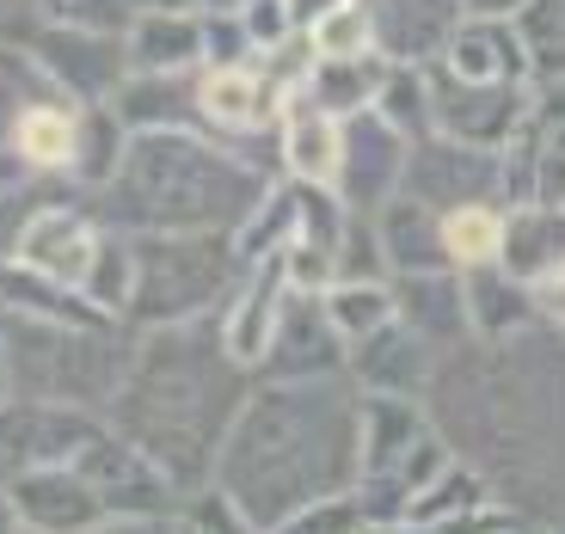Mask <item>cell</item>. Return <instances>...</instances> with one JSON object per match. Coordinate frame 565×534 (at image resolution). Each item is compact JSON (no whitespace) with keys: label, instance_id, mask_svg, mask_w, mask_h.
<instances>
[{"label":"cell","instance_id":"836d02e7","mask_svg":"<svg viewBox=\"0 0 565 534\" xmlns=\"http://www.w3.org/2000/svg\"><path fill=\"white\" fill-rule=\"evenodd\" d=\"M375 111H382L406 141H418V136L437 129L430 124V74H424V62H387L382 93H375Z\"/></svg>","mask_w":565,"mask_h":534},{"label":"cell","instance_id":"603a6c76","mask_svg":"<svg viewBox=\"0 0 565 534\" xmlns=\"http://www.w3.org/2000/svg\"><path fill=\"white\" fill-rule=\"evenodd\" d=\"M394 282V308H399V325L430 344V351H449L461 344L467 332V301H461V270H412V277H387Z\"/></svg>","mask_w":565,"mask_h":534},{"label":"cell","instance_id":"8992f818","mask_svg":"<svg viewBox=\"0 0 565 534\" xmlns=\"http://www.w3.org/2000/svg\"><path fill=\"white\" fill-rule=\"evenodd\" d=\"M81 479L99 492V504L111 510V522H172L184 504V492L160 473L154 455H141L129 436H117L111 424H99V436L74 455Z\"/></svg>","mask_w":565,"mask_h":534},{"label":"cell","instance_id":"52a82bcc","mask_svg":"<svg viewBox=\"0 0 565 534\" xmlns=\"http://www.w3.org/2000/svg\"><path fill=\"white\" fill-rule=\"evenodd\" d=\"M406 197H418L424 210H467V203H504V148H473L455 136H418L406 148Z\"/></svg>","mask_w":565,"mask_h":534},{"label":"cell","instance_id":"7bdbcfd3","mask_svg":"<svg viewBox=\"0 0 565 534\" xmlns=\"http://www.w3.org/2000/svg\"><path fill=\"white\" fill-rule=\"evenodd\" d=\"M510 522H523L516 510L492 504V510H473V516H437V522H399L394 534H504Z\"/></svg>","mask_w":565,"mask_h":534},{"label":"cell","instance_id":"ba28073f","mask_svg":"<svg viewBox=\"0 0 565 534\" xmlns=\"http://www.w3.org/2000/svg\"><path fill=\"white\" fill-rule=\"evenodd\" d=\"M430 74V124L437 136L473 141V148H504L516 141V129L529 124L535 86H504V81H461L443 62H424Z\"/></svg>","mask_w":565,"mask_h":534},{"label":"cell","instance_id":"3957f363","mask_svg":"<svg viewBox=\"0 0 565 534\" xmlns=\"http://www.w3.org/2000/svg\"><path fill=\"white\" fill-rule=\"evenodd\" d=\"M105 191L129 234H234L265 203L270 179L203 129L167 124L129 129Z\"/></svg>","mask_w":565,"mask_h":534},{"label":"cell","instance_id":"b9f144b4","mask_svg":"<svg viewBox=\"0 0 565 534\" xmlns=\"http://www.w3.org/2000/svg\"><path fill=\"white\" fill-rule=\"evenodd\" d=\"M241 25H246V38H253L258 56L296 38V19H289V7H282V0H246V7H241Z\"/></svg>","mask_w":565,"mask_h":534},{"label":"cell","instance_id":"2e32d148","mask_svg":"<svg viewBox=\"0 0 565 534\" xmlns=\"http://www.w3.org/2000/svg\"><path fill=\"white\" fill-rule=\"evenodd\" d=\"M99 227L86 222L81 210H62V203H43L38 215H31L25 227H19L13 239V265L31 270V277H50L62 282V289H81L86 265H93V253H99Z\"/></svg>","mask_w":565,"mask_h":534},{"label":"cell","instance_id":"6da1fadb","mask_svg":"<svg viewBox=\"0 0 565 534\" xmlns=\"http://www.w3.org/2000/svg\"><path fill=\"white\" fill-rule=\"evenodd\" d=\"M363 473L356 449V381H253L234 412L210 485H222L258 528H282L296 510L339 498Z\"/></svg>","mask_w":565,"mask_h":534},{"label":"cell","instance_id":"30bf717a","mask_svg":"<svg viewBox=\"0 0 565 534\" xmlns=\"http://www.w3.org/2000/svg\"><path fill=\"white\" fill-rule=\"evenodd\" d=\"M99 436V418L62 399H0V479L68 467Z\"/></svg>","mask_w":565,"mask_h":534},{"label":"cell","instance_id":"4fadbf2b","mask_svg":"<svg viewBox=\"0 0 565 534\" xmlns=\"http://www.w3.org/2000/svg\"><path fill=\"white\" fill-rule=\"evenodd\" d=\"M282 81L265 62H222V68H198V124L210 136H265L277 129L282 111Z\"/></svg>","mask_w":565,"mask_h":534},{"label":"cell","instance_id":"c3c4849f","mask_svg":"<svg viewBox=\"0 0 565 534\" xmlns=\"http://www.w3.org/2000/svg\"><path fill=\"white\" fill-rule=\"evenodd\" d=\"M172 534H191V528H184V522H172Z\"/></svg>","mask_w":565,"mask_h":534},{"label":"cell","instance_id":"83f0119b","mask_svg":"<svg viewBox=\"0 0 565 534\" xmlns=\"http://www.w3.org/2000/svg\"><path fill=\"white\" fill-rule=\"evenodd\" d=\"M111 111L129 129H167L198 117V68L191 74H124V86L111 93Z\"/></svg>","mask_w":565,"mask_h":534},{"label":"cell","instance_id":"d4e9b609","mask_svg":"<svg viewBox=\"0 0 565 534\" xmlns=\"http://www.w3.org/2000/svg\"><path fill=\"white\" fill-rule=\"evenodd\" d=\"M375 239H382L387 277H412V270H455L449 239H443V215L424 210L418 197H387L375 210Z\"/></svg>","mask_w":565,"mask_h":534},{"label":"cell","instance_id":"277c9868","mask_svg":"<svg viewBox=\"0 0 565 534\" xmlns=\"http://www.w3.org/2000/svg\"><path fill=\"white\" fill-rule=\"evenodd\" d=\"M105 332L111 325H68V320H43V313L7 308V320H0V375L25 399L111 406L129 356Z\"/></svg>","mask_w":565,"mask_h":534},{"label":"cell","instance_id":"4316f807","mask_svg":"<svg viewBox=\"0 0 565 534\" xmlns=\"http://www.w3.org/2000/svg\"><path fill=\"white\" fill-rule=\"evenodd\" d=\"M74 141H81V105L68 93L31 99L13 124V154L38 172H68L74 167Z\"/></svg>","mask_w":565,"mask_h":534},{"label":"cell","instance_id":"d6a6232c","mask_svg":"<svg viewBox=\"0 0 565 534\" xmlns=\"http://www.w3.org/2000/svg\"><path fill=\"white\" fill-rule=\"evenodd\" d=\"M129 289H136V253H129V234H105L93 265L81 277L86 308H99L105 320H124L129 313Z\"/></svg>","mask_w":565,"mask_h":534},{"label":"cell","instance_id":"1f68e13d","mask_svg":"<svg viewBox=\"0 0 565 534\" xmlns=\"http://www.w3.org/2000/svg\"><path fill=\"white\" fill-rule=\"evenodd\" d=\"M510 19H516V38H523L529 81L535 86L565 81V0H523Z\"/></svg>","mask_w":565,"mask_h":534},{"label":"cell","instance_id":"f1b7e54d","mask_svg":"<svg viewBox=\"0 0 565 534\" xmlns=\"http://www.w3.org/2000/svg\"><path fill=\"white\" fill-rule=\"evenodd\" d=\"M382 74H387L382 50H369V56H344V62H320V56H313L301 93H308L313 105H326L332 117H351V111H369V105H375Z\"/></svg>","mask_w":565,"mask_h":534},{"label":"cell","instance_id":"60d3db41","mask_svg":"<svg viewBox=\"0 0 565 534\" xmlns=\"http://www.w3.org/2000/svg\"><path fill=\"white\" fill-rule=\"evenodd\" d=\"M43 19H56V25H86V31H111L124 25L129 0H38Z\"/></svg>","mask_w":565,"mask_h":534},{"label":"cell","instance_id":"5bb4252c","mask_svg":"<svg viewBox=\"0 0 565 534\" xmlns=\"http://www.w3.org/2000/svg\"><path fill=\"white\" fill-rule=\"evenodd\" d=\"M25 534H99L111 522V510L99 504V492L81 479V467H38V473L7 479Z\"/></svg>","mask_w":565,"mask_h":534},{"label":"cell","instance_id":"e575fe53","mask_svg":"<svg viewBox=\"0 0 565 534\" xmlns=\"http://www.w3.org/2000/svg\"><path fill=\"white\" fill-rule=\"evenodd\" d=\"M124 141H129V124L111 111V105H81V141H74V167L86 184H111L117 160H124Z\"/></svg>","mask_w":565,"mask_h":534},{"label":"cell","instance_id":"5b68a950","mask_svg":"<svg viewBox=\"0 0 565 534\" xmlns=\"http://www.w3.org/2000/svg\"><path fill=\"white\" fill-rule=\"evenodd\" d=\"M129 253H136V289L124 320H136L141 332L210 320L246 277L234 234H129Z\"/></svg>","mask_w":565,"mask_h":534},{"label":"cell","instance_id":"9a60e30c","mask_svg":"<svg viewBox=\"0 0 565 534\" xmlns=\"http://www.w3.org/2000/svg\"><path fill=\"white\" fill-rule=\"evenodd\" d=\"M31 50H38L43 74H50L68 99H81V105L111 99L117 86H124V74H129V56H124V43H117L111 31L56 25V31H43Z\"/></svg>","mask_w":565,"mask_h":534},{"label":"cell","instance_id":"7c38bea8","mask_svg":"<svg viewBox=\"0 0 565 534\" xmlns=\"http://www.w3.org/2000/svg\"><path fill=\"white\" fill-rule=\"evenodd\" d=\"M406 148L412 141L387 124L375 105L369 111L344 117V154H339V191L351 215H375L387 197H399V179H406Z\"/></svg>","mask_w":565,"mask_h":534},{"label":"cell","instance_id":"ee69618b","mask_svg":"<svg viewBox=\"0 0 565 534\" xmlns=\"http://www.w3.org/2000/svg\"><path fill=\"white\" fill-rule=\"evenodd\" d=\"M535 296H541V320H553V325L565 332V270H559L553 282H541Z\"/></svg>","mask_w":565,"mask_h":534},{"label":"cell","instance_id":"4dcf8cb0","mask_svg":"<svg viewBox=\"0 0 565 534\" xmlns=\"http://www.w3.org/2000/svg\"><path fill=\"white\" fill-rule=\"evenodd\" d=\"M498 504V492H492V479L480 473L473 461H455L449 455V467H443L430 485H424L418 498H412V510H406V522H437V516H473V510H492Z\"/></svg>","mask_w":565,"mask_h":534},{"label":"cell","instance_id":"cb8c5ba5","mask_svg":"<svg viewBox=\"0 0 565 534\" xmlns=\"http://www.w3.org/2000/svg\"><path fill=\"white\" fill-rule=\"evenodd\" d=\"M129 74H191L203 68V13L191 7H154L129 19L124 38Z\"/></svg>","mask_w":565,"mask_h":534},{"label":"cell","instance_id":"681fc988","mask_svg":"<svg viewBox=\"0 0 565 534\" xmlns=\"http://www.w3.org/2000/svg\"><path fill=\"white\" fill-rule=\"evenodd\" d=\"M363 534H394V528H363Z\"/></svg>","mask_w":565,"mask_h":534},{"label":"cell","instance_id":"d6986e66","mask_svg":"<svg viewBox=\"0 0 565 534\" xmlns=\"http://www.w3.org/2000/svg\"><path fill=\"white\" fill-rule=\"evenodd\" d=\"M344 375L363 387V394H412L424 399L430 394V381H437V351L424 344L412 325H382V332H369L363 344H351V363Z\"/></svg>","mask_w":565,"mask_h":534},{"label":"cell","instance_id":"44dd1931","mask_svg":"<svg viewBox=\"0 0 565 534\" xmlns=\"http://www.w3.org/2000/svg\"><path fill=\"white\" fill-rule=\"evenodd\" d=\"M430 430H437V424H430L424 399H412V394H363V387H356V449H363V473H394V467L406 461Z\"/></svg>","mask_w":565,"mask_h":534},{"label":"cell","instance_id":"7a4b0ae2","mask_svg":"<svg viewBox=\"0 0 565 534\" xmlns=\"http://www.w3.org/2000/svg\"><path fill=\"white\" fill-rule=\"evenodd\" d=\"M246 394H253V369L222 351L215 325H148L111 394V430L129 436L141 455H154L179 492H198L210 485L215 449Z\"/></svg>","mask_w":565,"mask_h":534},{"label":"cell","instance_id":"9c48e42d","mask_svg":"<svg viewBox=\"0 0 565 534\" xmlns=\"http://www.w3.org/2000/svg\"><path fill=\"white\" fill-rule=\"evenodd\" d=\"M344 363H351V344L339 338V325L326 313V296L282 289L253 381H320V375H344Z\"/></svg>","mask_w":565,"mask_h":534},{"label":"cell","instance_id":"ab89813d","mask_svg":"<svg viewBox=\"0 0 565 534\" xmlns=\"http://www.w3.org/2000/svg\"><path fill=\"white\" fill-rule=\"evenodd\" d=\"M363 528H369V516L356 504V492H339V498H320V504L296 510V516L270 534H363Z\"/></svg>","mask_w":565,"mask_h":534},{"label":"cell","instance_id":"f907efd6","mask_svg":"<svg viewBox=\"0 0 565 534\" xmlns=\"http://www.w3.org/2000/svg\"><path fill=\"white\" fill-rule=\"evenodd\" d=\"M0 399H7V375H0Z\"/></svg>","mask_w":565,"mask_h":534},{"label":"cell","instance_id":"ac0fdd59","mask_svg":"<svg viewBox=\"0 0 565 534\" xmlns=\"http://www.w3.org/2000/svg\"><path fill=\"white\" fill-rule=\"evenodd\" d=\"M461 301H467V332L504 351L516 338H529L541 325V296L529 282H516L504 265H467L461 270Z\"/></svg>","mask_w":565,"mask_h":534},{"label":"cell","instance_id":"8fae6325","mask_svg":"<svg viewBox=\"0 0 565 534\" xmlns=\"http://www.w3.org/2000/svg\"><path fill=\"white\" fill-rule=\"evenodd\" d=\"M516 203H559L565 210V81L535 86L529 124L504 141V210Z\"/></svg>","mask_w":565,"mask_h":534},{"label":"cell","instance_id":"f6af8a7d","mask_svg":"<svg viewBox=\"0 0 565 534\" xmlns=\"http://www.w3.org/2000/svg\"><path fill=\"white\" fill-rule=\"evenodd\" d=\"M282 7H289V19H296V31H308L313 19H320V13H332L339 0H282Z\"/></svg>","mask_w":565,"mask_h":534},{"label":"cell","instance_id":"484cf974","mask_svg":"<svg viewBox=\"0 0 565 534\" xmlns=\"http://www.w3.org/2000/svg\"><path fill=\"white\" fill-rule=\"evenodd\" d=\"M498 265L516 282H529V289L559 277L565 270V210L559 203H516V210H504Z\"/></svg>","mask_w":565,"mask_h":534},{"label":"cell","instance_id":"74e56055","mask_svg":"<svg viewBox=\"0 0 565 534\" xmlns=\"http://www.w3.org/2000/svg\"><path fill=\"white\" fill-rule=\"evenodd\" d=\"M50 93H62V86L43 74V62L19 56V50H0V141H13L19 111L31 99H50Z\"/></svg>","mask_w":565,"mask_h":534},{"label":"cell","instance_id":"e0dca14e","mask_svg":"<svg viewBox=\"0 0 565 534\" xmlns=\"http://www.w3.org/2000/svg\"><path fill=\"white\" fill-rule=\"evenodd\" d=\"M339 154H344V117L313 105L308 93H289L277 111V160L282 179L296 184H339Z\"/></svg>","mask_w":565,"mask_h":534},{"label":"cell","instance_id":"f35d334b","mask_svg":"<svg viewBox=\"0 0 565 534\" xmlns=\"http://www.w3.org/2000/svg\"><path fill=\"white\" fill-rule=\"evenodd\" d=\"M179 522H184L191 534H270V528H258V522L246 516V510L234 504L222 485H198V492H184Z\"/></svg>","mask_w":565,"mask_h":534},{"label":"cell","instance_id":"f546056e","mask_svg":"<svg viewBox=\"0 0 565 534\" xmlns=\"http://www.w3.org/2000/svg\"><path fill=\"white\" fill-rule=\"evenodd\" d=\"M326 313H332V325H339L344 344H363L369 332H382V325L399 320L394 282L387 277H339L332 289H326Z\"/></svg>","mask_w":565,"mask_h":534},{"label":"cell","instance_id":"7dc6e473","mask_svg":"<svg viewBox=\"0 0 565 534\" xmlns=\"http://www.w3.org/2000/svg\"><path fill=\"white\" fill-rule=\"evenodd\" d=\"M0 534H25V528H19V510H13V492H7V485H0Z\"/></svg>","mask_w":565,"mask_h":534},{"label":"cell","instance_id":"bcb514c9","mask_svg":"<svg viewBox=\"0 0 565 534\" xmlns=\"http://www.w3.org/2000/svg\"><path fill=\"white\" fill-rule=\"evenodd\" d=\"M461 7H467V13H486V19H510L523 0H461Z\"/></svg>","mask_w":565,"mask_h":534},{"label":"cell","instance_id":"d590c367","mask_svg":"<svg viewBox=\"0 0 565 534\" xmlns=\"http://www.w3.org/2000/svg\"><path fill=\"white\" fill-rule=\"evenodd\" d=\"M443 239H449L455 270L498 265V246H504V203H467V210H449L443 215Z\"/></svg>","mask_w":565,"mask_h":534},{"label":"cell","instance_id":"8d00e7d4","mask_svg":"<svg viewBox=\"0 0 565 534\" xmlns=\"http://www.w3.org/2000/svg\"><path fill=\"white\" fill-rule=\"evenodd\" d=\"M308 50L320 62L369 56V50H375V13H369V0H339L332 13H320L308 25Z\"/></svg>","mask_w":565,"mask_h":534},{"label":"cell","instance_id":"ffe728a7","mask_svg":"<svg viewBox=\"0 0 565 534\" xmlns=\"http://www.w3.org/2000/svg\"><path fill=\"white\" fill-rule=\"evenodd\" d=\"M443 68L461 74V81H504V86H535L529 81V56H523V38H516V19H486V13H467L461 25L449 31L443 43Z\"/></svg>","mask_w":565,"mask_h":534},{"label":"cell","instance_id":"7402d4cb","mask_svg":"<svg viewBox=\"0 0 565 534\" xmlns=\"http://www.w3.org/2000/svg\"><path fill=\"white\" fill-rule=\"evenodd\" d=\"M369 13H375V50L387 62H437L467 7L461 0H369Z\"/></svg>","mask_w":565,"mask_h":534}]
</instances>
